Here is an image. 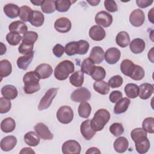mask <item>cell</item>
<instances>
[{"label":"cell","mask_w":154,"mask_h":154,"mask_svg":"<svg viewBox=\"0 0 154 154\" xmlns=\"http://www.w3.org/2000/svg\"><path fill=\"white\" fill-rule=\"evenodd\" d=\"M72 27L70 20L65 17H62L57 19L54 23V28L55 30L61 33H66L69 32Z\"/></svg>","instance_id":"11"},{"label":"cell","mask_w":154,"mask_h":154,"mask_svg":"<svg viewBox=\"0 0 154 154\" xmlns=\"http://www.w3.org/2000/svg\"><path fill=\"white\" fill-rule=\"evenodd\" d=\"M86 154H92V153H100V151L99 149L95 147H92L89 148L86 151Z\"/></svg>","instance_id":"57"},{"label":"cell","mask_w":154,"mask_h":154,"mask_svg":"<svg viewBox=\"0 0 154 154\" xmlns=\"http://www.w3.org/2000/svg\"><path fill=\"white\" fill-rule=\"evenodd\" d=\"M12 72L11 63L7 60H2L0 61V76L2 78L9 76Z\"/></svg>","instance_id":"34"},{"label":"cell","mask_w":154,"mask_h":154,"mask_svg":"<svg viewBox=\"0 0 154 154\" xmlns=\"http://www.w3.org/2000/svg\"><path fill=\"white\" fill-rule=\"evenodd\" d=\"M73 111L71 107L67 105L61 106L57 111V119L63 124L70 123L73 119Z\"/></svg>","instance_id":"4"},{"label":"cell","mask_w":154,"mask_h":154,"mask_svg":"<svg viewBox=\"0 0 154 154\" xmlns=\"http://www.w3.org/2000/svg\"><path fill=\"white\" fill-rule=\"evenodd\" d=\"M34 57V51L31 53L19 57L17 60V66L22 70H26Z\"/></svg>","instance_id":"26"},{"label":"cell","mask_w":154,"mask_h":154,"mask_svg":"<svg viewBox=\"0 0 154 154\" xmlns=\"http://www.w3.org/2000/svg\"><path fill=\"white\" fill-rule=\"evenodd\" d=\"M93 88L98 93L105 95L109 91V86L104 81H97L94 82Z\"/></svg>","instance_id":"35"},{"label":"cell","mask_w":154,"mask_h":154,"mask_svg":"<svg viewBox=\"0 0 154 154\" xmlns=\"http://www.w3.org/2000/svg\"><path fill=\"white\" fill-rule=\"evenodd\" d=\"M110 132L116 137L121 135L124 132L123 125L120 123H114L109 126Z\"/></svg>","instance_id":"49"},{"label":"cell","mask_w":154,"mask_h":154,"mask_svg":"<svg viewBox=\"0 0 154 154\" xmlns=\"http://www.w3.org/2000/svg\"><path fill=\"white\" fill-rule=\"evenodd\" d=\"M91 97L90 91L85 87L75 90L70 95V99L75 102H83L88 100Z\"/></svg>","instance_id":"6"},{"label":"cell","mask_w":154,"mask_h":154,"mask_svg":"<svg viewBox=\"0 0 154 154\" xmlns=\"http://www.w3.org/2000/svg\"><path fill=\"white\" fill-rule=\"evenodd\" d=\"M116 42L121 48H126L130 44V37L129 34L124 31L119 32L116 38Z\"/></svg>","instance_id":"28"},{"label":"cell","mask_w":154,"mask_h":154,"mask_svg":"<svg viewBox=\"0 0 154 154\" xmlns=\"http://www.w3.org/2000/svg\"><path fill=\"white\" fill-rule=\"evenodd\" d=\"M75 70V66L72 61L66 60L60 62L55 67L54 76L60 81L66 79L69 74L72 73Z\"/></svg>","instance_id":"3"},{"label":"cell","mask_w":154,"mask_h":154,"mask_svg":"<svg viewBox=\"0 0 154 154\" xmlns=\"http://www.w3.org/2000/svg\"><path fill=\"white\" fill-rule=\"evenodd\" d=\"M20 154L22 153H26V154H29V153H35V152L30 147H24L23 149H22V150L19 152Z\"/></svg>","instance_id":"58"},{"label":"cell","mask_w":154,"mask_h":154,"mask_svg":"<svg viewBox=\"0 0 154 154\" xmlns=\"http://www.w3.org/2000/svg\"><path fill=\"white\" fill-rule=\"evenodd\" d=\"M90 37L94 41H101L105 37V31L104 29L99 25L92 26L89 30Z\"/></svg>","instance_id":"15"},{"label":"cell","mask_w":154,"mask_h":154,"mask_svg":"<svg viewBox=\"0 0 154 154\" xmlns=\"http://www.w3.org/2000/svg\"><path fill=\"white\" fill-rule=\"evenodd\" d=\"M87 2H88L92 6H96V5H97L99 4L100 1L91 0V1H87Z\"/></svg>","instance_id":"62"},{"label":"cell","mask_w":154,"mask_h":154,"mask_svg":"<svg viewBox=\"0 0 154 154\" xmlns=\"http://www.w3.org/2000/svg\"><path fill=\"white\" fill-rule=\"evenodd\" d=\"M33 47L34 45H29L22 42L18 48V51L20 54L25 55L33 52Z\"/></svg>","instance_id":"52"},{"label":"cell","mask_w":154,"mask_h":154,"mask_svg":"<svg viewBox=\"0 0 154 154\" xmlns=\"http://www.w3.org/2000/svg\"><path fill=\"white\" fill-rule=\"evenodd\" d=\"M32 11V9L27 5H23L20 7V13L19 16L21 19V20L24 22H29V19Z\"/></svg>","instance_id":"45"},{"label":"cell","mask_w":154,"mask_h":154,"mask_svg":"<svg viewBox=\"0 0 154 154\" xmlns=\"http://www.w3.org/2000/svg\"><path fill=\"white\" fill-rule=\"evenodd\" d=\"M153 1L151 0H137L136 1V3L138 5V7H139L140 8H146L149 6H150L152 3H153Z\"/></svg>","instance_id":"56"},{"label":"cell","mask_w":154,"mask_h":154,"mask_svg":"<svg viewBox=\"0 0 154 154\" xmlns=\"http://www.w3.org/2000/svg\"><path fill=\"white\" fill-rule=\"evenodd\" d=\"M125 92L129 98L134 99L138 96L139 87L134 83H129L125 87Z\"/></svg>","instance_id":"33"},{"label":"cell","mask_w":154,"mask_h":154,"mask_svg":"<svg viewBox=\"0 0 154 154\" xmlns=\"http://www.w3.org/2000/svg\"><path fill=\"white\" fill-rule=\"evenodd\" d=\"M75 1H72L70 0H57L55 1V8L59 12L64 13L67 11L72 4Z\"/></svg>","instance_id":"37"},{"label":"cell","mask_w":154,"mask_h":154,"mask_svg":"<svg viewBox=\"0 0 154 154\" xmlns=\"http://www.w3.org/2000/svg\"><path fill=\"white\" fill-rule=\"evenodd\" d=\"M16 128V122L11 117L4 119L1 123V129L5 133L13 132Z\"/></svg>","instance_id":"29"},{"label":"cell","mask_w":154,"mask_h":154,"mask_svg":"<svg viewBox=\"0 0 154 154\" xmlns=\"http://www.w3.org/2000/svg\"><path fill=\"white\" fill-rule=\"evenodd\" d=\"M146 44L145 42L140 38H136L134 39L129 45V48L132 52L135 54H140L143 52L145 49Z\"/></svg>","instance_id":"22"},{"label":"cell","mask_w":154,"mask_h":154,"mask_svg":"<svg viewBox=\"0 0 154 154\" xmlns=\"http://www.w3.org/2000/svg\"><path fill=\"white\" fill-rule=\"evenodd\" d=\"M123 82V78L120 75H115L112 76L108 81V85L112 88H118L120 87Z\"/></svg>","instance_id":"50"},{"label":"cell","mask_w":154,"mask_h":154,"mask_svg":"<svg viewBox=\"0 0 154 154\" xmlns=\"http://www.w3.org/2000/svg\"><path fill=\"white\" fill-rule=\"evenodd\" d=\"M132 140L135 143L140 140L147 137V132L141 128H137L134 129L131 132Z\"/></svg>","instance_id":"42"},{"label":"cell","mask_w":154,"mask_h":154,"mask_svg":"<svg viewBox=\"0 0 154 154\" xmlns=\"http://www.w3.org/2000/svg\"><path fill=\"white\" fill-rule=\"evenodd\" d=\"M153 92V85L149 83H144L139 87L138 96L144 100L149 99Z\"/></svg>","instance_id":"18"},{"label":"cell","mask_w":154,"mask_h":154,"mask_svg":"<svg viewBox=\"0 0 154 154\" xmlns=\"http://www.w3.org/2000/svg\"><path fill=\"white\" fill-rule=\"evenodd\" d=\"M110 114L106 109H99L94 114L93 118L90 120V125L92 129L96 131L102 130L105 125L109 122Z\"/></svg>","instance_id":"2"},{"label":"cell","mask_w":154,"mask_h":154,"mask_svg":"<svg viewBox=\"0 0 154 154\" xmlns=\"http://www.w3.org/2000/svg\"><path fill=\"white\" fill-rule=\"evenodd\" d=\"M8 29L10 32L24 34L27 32L28 27L24 22L20 20H16L9 25Z\"/></svg>","instance_id":"23"},{"label":"cell","mask_w":154,"mask_h":154,"mask_svg":"<svg viewBox=\"0 0 154 154\" xmlns=\"http://www.w3.org/2000/svg\"><path fill=\"white\" fill-rule=\"evenodd\" d=\"M113 146L115 151L117 153H124L128 148L129 141L126 138L120 137L114 141Z\"/></svg>","instance_id":"20"},{"label":"cell","mask_w":154,"mask_h":154,"mask_svg":"<svg viewBox=\"0 0 154 154\" xmlns=\"http://www.w3.org/2000/svg\"><path fill=\"white\" fill-rule=\"evenodd\" d=\"M135 144L137 152L140 154L147 152L150 146V141L147 137L135 142Z\"/></svg>","instance_id":"31"},{"label":"cell","mask_w":154,"mask_h":154,"mask_svg":"<svg viewBox=\"0 0 154 154\" xmlns=\"http://www.w3.org/2000/svg\"><path fill=\"white\" fill-rule=\"evenodd\" d=\"M94 20L99 26L107 28L109 27L112 22V16L105 11H100L96 14Z\"/></svg>","instance_id":"8"},{"label":"cell","mask_w":154,"mask_h":154,"mask_svg":"<svg viewBox=\"0 0 154 154\" xmlns=\"http://www.w3.org/2000/svg\"><path fill=\"white\" fill-rule=\"evenodd\" d=\"M34 72L40 78L44 79L48 78L53 73V69L51 65L46 63H43L38 65L35 69Z\"/></svg>","instance_id":"13"},{"label":"cell","mask_w":154,"mask_h":154,"mask_svg":"<svg viewBox=\"0 0 154 154\" xmlns=\"http://www.w3.org/2000/svg\"><path fill=\"white\" fill-rule=\"evenodd\" d=\"M42 11L46 14L54 13L55 10V1L54 0H44L41 5Z\"/></svg>","instance_id":"39"},{"label":"cell","mask_w":154,"mask_h":154,"mask_svg":"<svg viewBox=\"0 0 154 154\" xmlns=\"http://www.w3.org/2000/svg\"><path fill=\"white\" fill-rule=\"evenodd\" d=\"M1 55H3L7 51V48H6V46L5 45L3 44V43L1 42Z\"/></svg>","instance_id":"60"},{"label":"cell","mask_w":154,"mask_h":154,"mask_svg":"<svg viewBox=\"0 0 154 154\" xmlns=\"http://www.w3.org/2000/svg\"><path fill=\"white\" fill-rule=\"evenodd\" d=\"M40 140V137L36 132L29 131L24 135V141L25 143L29 146H37L39 144Z\"/></svg>","instance_id":"27"},{"label":"cell","mask_w":154,"mask_h":154,"mask_svg":"<svg viewBox=\"0 0 154 154\" xmlns=\"http://www.w3.org/2000/svg\"><path fill=\"white\" fill-rule=\"evenodd\" d=\"M121 56V52L116 48H110L105 52L104 58L109 64H114L118 62Z\"/></svg>","instance_id":"12"},{"label":"cell","mask_w":154,"mask_h":154,"mask_svg":"<svg viewBox=\"0 0 154 154\" xmlns=\"http://www.w3.org/2000/svg\"><path fill=\"white\" fill-rule=\"evenodd\" d=\"M1 94L5 98L13 100L17 96L18 91L14 86L12 85H6L1 88Z\"/></svg>","instance_id":"24"},{"label":"cell","mask_w":154,"mask_h":154,"mask_svg":"<svg viewBox=\"0 0 154 154\" xmlns=\"http://www.w3.org/2000/svg\"><path fill=\"white\" fill-rule=\"evenodd\" d=\"M34 130L38 136L45 140H51L54 135L49 131L48 127L43 123H38L34 126Z\"/></svg>","instance_id":"10"},{"label":"cell","mask_w":154,"mask_h":154,"mask_svg":"<svg viewBox=\"0 0 154 154\" xmlns=\"http://www.w3.org/2000/svg\"><path fill=\"white\" fill-rule=\"evenodd\" d=\"M104 6L106 10L111 13L116 12L118 10L116 2L113 0H106L104 1Z\"/></svg>","instance_id":"53"},{"label":"cell","mask_w":154,"mask_h":154,"mask_svg":"<svg viewBox=\"0 0 154 154\" xmlns=\"http://www.w3.org/2000/svg\"><path fill=\"white\" fill-rule=\"evenodd\" d=\"M44 21L45 16L41 11L37 10H34L32 11L29 19V22L32 26L40 27L43 24Z\"/></svg>","instance_id":"19"},{"label":"cell","mask_w":154,"mask_h":154,"mask_svg":"<svg viewBox=\"0 0 154 154\" xmlns=\"http://www.w3.org/2000/svg\"><path fill=\"white\" fill-rule=\"evenodd\" d=\"M122 96L123 95L121 91L119 90L112 91L109 96V99L112 103H116L122 98Z\"/></svg>","instance_id":"54"},{"label":"cell","mask_w":154,"mask_h":154,"mask_svg":"<svg viewBox=\"0 0 154 154\" xmlns=\"http://www.w3.org/2000/svg\"><path fill=\"white\" fill-rule=\"evenodd\" d=\"M80 131L83 137L87 140H91L96 134V131L91 126L90 119H87L82 122L80 126Z\"/></svg>","instance_id":"14"},{"label":"cell","mask_w":154,"mask_h":154,"mask_svg":"<svg viewBox=\"0 0 154 154\" xmlns=\"http://www.w3.org/2000/svg\"><path fill=\"white\" fill-rule=\"evenodd\" d=\"M40 78L34 71L26 72L23 77L25 93L26 94H32L38 91L40 89Z\"/></svg>","instance_id":"1"},{"label":"cell","mask_w":154,"mask_h":154,"mask_svg":"<svg viewBox=\"0 0 154 154\" xmlns=\"http://www.w3.org/2000/svg\"><path fill=\"white\" fill-rule=\"evenodd\" d=\"M94 66V63L91 60L90 58H87L82 61L81 66V71L88 75H90Z\"/></svg>","instance_id":"40"},{"label":"cell","mask_w":154,"mask_h":154,"mask_svg":"<svg viewBox=\"0 0 154 154\" xmlns=\"http://www.w3.org/2000/svg\"><path fill=\"white\" fill-rule=\"evenodd\" d=\"M11 107V103L9 99L2 97L0 98V113L5 114L8 112Z\"/></svg>","instance_id":"48"},{"label":"cell","mask_w":154,"mask_h":154,"mask_svg":"<svg viewBox=\"0 0 154 154\" xmlns=\"http://www.w3.org/2000/svg\"><path fill=\"white\" fill-rule=\"evenodd\" d=\"M4 12L9 18H16L19 16L20 8L16 4H7L4 7Z\"/></svg>","instance_id":"25"},{"label":"cell","mask_w":154,"mask_h":154,"mask_svg":"<svg viewBox=\"0 0 154 154\" xmlns=\"http://www.w3.org/2000/svg\"><path fill=\"white\" fill-rule=\"evenodd\" d=\"M79 116L84 119L88 118L91 111V106L87 102H81L78 109Z\"/></svg>","instance_id":"36"},{"label":"cell","mask_w":154,"mask_h":154,"mask_svg":"<svg viewBox=\"0 0 154 154\" xmlns=\"http://www.w3.org/2000/svg\"><path fill=\"white\" fill-rule=\"evenodd\" d=\"M90 76L96 81H102L106 76V72L102 67L94 66L90 74Z\"/></svg>","instance_id":"38"},{"label":"cell","mask_w":154,"mask_h":154,"mask_svg":"<svg viewBox=\"0 0 154 154\" xmlns=\"http://www.w3.org/2000/svg\"><path fill=\"white\" fill-rule=\"evenodd\" d=\"M144 75L145 72L143 68L139 65L135 64L134 70L129 77L133 80L140 81L144 77Z\"/></svg>","instance_id":"43"},{"label":"cell","mask_w":154,"mask_h":154,"mask_svg":"<svg viewBox=\"0 0 154 154\" xmlns=\"http://www.w3.org/2000/svg\"><path fill=\"white\" fill-rule=\"evenodd\" d=\"M22 37L20 35L16 32H10L6 35V40L7 42L11 46L17 45L21 41Z\"/></svg>","instance_id":"44"},{"label":"cell","mask_w":154,"mask_h":154,"mask_svg":"<svg viewBox=\"0 0 154 154\" xmlns=\"http://www.w3.org/2000/svg\"><path fill=\"white\" fill-rule=\"evenodd\" d=\"M22 37L23 43L29 45H34L38 38V34L35 31H29L23 34Z\"/></svg>","instance_id":"41"},{"label":"cell","mask_w":154,"mask_h":154,"mask_svg":"<svg viewBox=\"0 0 154 154\" xmlns=\"http://www.w3.org/2000/svg\"><path fill=\"white\" fill-rule=\"evenodd\" d=\"M90 45L88 42L81 40L78 41V51L77 54L79 55H84L85 54L88 49H89Z\"/></svg>","instance_id":"51"},{"label":"cell","mask_w":154,"mask_h":154,"mask_svg":"<svg viewBox=\"0 0 154 154\" xmlns=\"http://www.w3.org/2000/svg\"><path fill=\"white\" fill-rule=\"evenodd\" d=\"M65 52L69 56H72L77 54L78 42H70L66 45Z\"/></svg>","instance_id":"47"},{"label":"cell","mask_w":154,"mask_h":154,"mask_svg":"<svg viewBox=\"0 0 154 154\" xmlns=\"http://www.w3.org/2000/svg\"><path fill=\"white\" fill-rule=\"evenodd\" d=\"M142 128L144 129L147 132L150 134H153L154 132V118L147 117L146 118L142 123Z\"/></svg>","instance_id":"46"},{"label":"cell","mask_w":154,"mask_h":154,"mask_svg":"<svg viewBox=\"0 0 154 154\" xmlns=\"http://www.w3.org/2000/svg\"><path fill=\"white\" fill-rule=\"evenodd\" d=\"M43 1H41V0H34V1H31V2L36 6H38V5L41 6Z\"/></svg>","instance_id":"61"},{"label":"cell","mask_w":154,"mask_h":154,"mask_svg":"<svg viewBox=\"0 0 154 154\" xmlns=\"http://www.w3.org/2000/svg\"><path fill=\"white\" fill-rule=\"evenodd\" d=\"M105 52L100 46H94L90 54L89 58L94 64H100L103 61Z\"/></svg>","instance_id":"17"},{"label":"cell","mask_w":154,"mask_h":154,"mask_svg":"<svg viewBox=\"0 0 154 154\" xmlns=\"http://www.w3.org/2000/svg\"><path fill=\"white\" fill-rule=\"evenodd\" d=\"M134 67L135 64L131 60L125 59L121 63L120 70L123 75L129 77L134 70Z\"/></svg>","instance_id":"32"},{"label":"cell","mask_w":154,"mask_h":154,"mask_svg":"<svg viewBox=\"0 0 154 154\" xmlns=\"http://www.w3.org/2000/svg\"><path fill=\"white\" fill-rule=\"evenodd\" d=\"M81 150V145L76 140H67L62 146V152L64 154H79Z\"/></svg>","instance_id":"7"},{"label":"cell","mask_w":154,"mask_h":154,"mask_svg":"<svg viewBox=\"0 0 154 154\" xmlns=\"http://www.w3.org/2000/svg\"><path fill=\"white\" fill-rule=\"evenodd\" d=\"M17 144V138L13 135L4 137L1 141V149L5 152L11 150Z\"/></svg>","instance_id":"16"},{"label":"cell","mask_w":154,"mask_h":154,"mask_svg":"<svg viewBox=\"0 0 154 154\" xmlns=\"http://www.w3.org/2000/svg\"><path fill=\"white\" fill-rule=\"evenodd\" d=\"M58 90V88H49L40 100V103L38 105V109L40 111H42L48 109L51 106L52 100L56 96Z\"/></svg>","instance_id":"5"},{"label":"cell","mask_w":154,"mask_h":154,"mask_svg":"<svg viewBox=\"0 0 154 154\" xmlns=\"http://www.w3.org/2000/svg\"><path fill=\"white\" fill-rule=\"evenodd\" d=\"M131 103V100L128 97H122L117 101L114 107V112L116 114H122L126 112Z\"/></svg>","instance_id":"21"},{"label":"cell","mask_w":154,"mask_h":154,"mask_svg":"<svg viewBox=\"0 0 154 154\" xmlns=\"http://www.w3.org/2000/svg\"><path fill=\"white\" fill-rule=\"evenodd\" d=\"M84 73H82L81 70L74 72L69 77V81L70 84L76 87H79L82 85L84 83Z\"/></svg>","instance_id":"30"},{"label":"cell","mask_w":154,"mask_h":154,"mask_svg":"<svg viewBox=\"0 0 154 154\" xmlns=\"http://www.w3.org/2000/svg\"><path fill=\"white\" fill-rule=\"evenodd\" d=\"M153 10L154 8H152L148 13V18H149V20H150V22L152 23H153Z\"/></svg>","instance_id":"59"},{"label":"cell","mask_w":154,"mask_h":154,"mask_svg":"<svg viewBox=\"0 0 154 154\" xmlns=\"http://www.w3.org/2000/svg\"><path fill=\"white\" fill-rule=\"evenodd\" d=\"M145 20V15L144 12L140 9L133 10L129 16V22L135 27L141 26Z\"/></svg>","instance_id":"9"},{"label":"cell","mask_w":154,"mask_h":154,"mask_svg":"<svg viewBox=\"0 0 154 154\" xmlns=\"http://www.w3.org/2000/svg\"><path fill=\"white\" fill-rule=\"evenodd\" d=\"M64 51L65 48L60 44L55 45L52 49L54 55L58 58H60L64 54Z\"/></svg>","instance_id":"55"}]
</instances>
